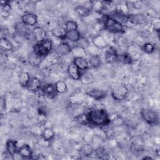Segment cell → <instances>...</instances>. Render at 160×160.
<instances>
[{"label":"cell","mask_w":160,"mask_h":160,"mask_svg":"<svg viewBox=\"0 0 160 160\" xmlns=\"http://www.w3.org/2000/svg\"><path fill=\"white\" fill-rule=\"evenodd\" d=\"M58 56H59L58 55V54L56 52H50L48 55H47L45 58H44L41 64H44L46 65V66L53 65L58 61Z\"/></svg>","instance_id":"cell-16"},{"label":"cell","mask_w":160,"mask_h":160,"mask_svg":"<svg viewBox=\"0 0 160 160\" xmlns=\"http://www.w3.org/2000/svg\"><path fill=\"white\" fill-rule=\"evenodd\" d=\"M118 56V54H117L116 51L114 49L110 48L108 49L105 52V55H104L105 61L109 63L114 62L117 61Z\"/></svg>","instance_id":"cell-18"},{"label":"cell","mask_w":160,"mask_h":160,"mask_svg":"<svg viewBox=\"0 0 160 160\" xmlns=\"http://www.w3.org/2000/svg\"><path fill=\"white\" fill-rule=\"evenodd\" d=\"M89 125L95 127H104L111 122L110 117L107 111L102 108H94L86 112Z\"/></svg>","instance_id":"cell-1"},{"label":"cell","mask_w":160,"mask_h":160,"mask_svg":"<svg viewBox=\"0 0 160 160\" xmlns=\"http://www.w3.org/2000/svg\"><path fill=\"white\" fill-rule=\"evenodd\" d=\"M52 46V41L49 39H45L41 42H37L34 46L33 52L38 56L44 58L51 52Z\"/></svg>","instance_id":"cell-3"},{"label":"cell","mask_w":160,"mask_h":160,"mask_svg":"<svg viewBox=\"0 0 160 160\" xmlns=\"http://www.w3.org/2000/svg\"><path fill=\"white\" fill-rule=\"evenodd\" d=\"M131 6L133 7L135 9H139L141 8L142 5V1H130L129 2Z\"/></svg>","instance_id":"cell-40"},{"label":"cell","mask_w":160,"mask_h":160,"mask_svg":"<svg viewBox=\"0 0 160 160\" xmlns=\"http://www.w3.org/2000/svg\"><path fill=\"white\" fill-rule=\"evenodd\" d=\"M66 32L67 31L65 28H63L62 26L56 27L54 29H52L51 31V32L54 36L61 39H66Z\"/></svg>","instance_id":"cell-21"},{"label":"cell","mask_w":160,"mask_h":160,"mask_svg":"<svg viewBox=\"0 0 160 160\" xmlns=\"http://www.w3.org/2000/svg\"><path fill=\"white\" fill-rule=\"evenodd\" d=\"M56 52L58 56H66L71 52V48L68 43L62 42L57 46L56 49Z\"/></svg>","instance_id":"cell-13"},{"label":"cell","mask_w":160,"mask_h":160,"mask_svg":"<svg viewBox=\"0 0 160 160\" xmlns=\"http://www.w3.org/2000/svg\"><path fill=\"white\" fill-rule=\"evenodd\" d=\"M72 62L79 68L81 71H85L89 69V64L88 60L86 58H74Z\"/></svg>","instance_id":"cell-10"},{"label":"cell","mask_w":160,"mask_h":160,"mask_svg":"<svg viewBox=\"0 0 160 160\" xmlns=\"http://www.w3.org/2000/svg\"><path fill=\"white\" fill-rule=\"evenodd\" d=\"M79 80L82 84L88 85L94 81V77L91 74L88 72H85L81 73Z\"/></svg>","instance_id":"cell-26"},{"label":"cell","mask_w":160,"mask_h":160,"mask_svg":"<svg viewBox=\"0 0 160 160\" xmlns=\"http://www.w3.org/2000/svg\"><path fill=\"white\" fill-rule=\"evenodd\" d=\"M81 33L79 30H73L66 32V39H68L72 42H78L81 38Z\"/></svg>","instance_id":"cell-24"},{"label":"cell","mask_w":160,"mask_h":160,"mask_svg":"<svg viewBox=\"0 0 160 160\" xmlns=\"http://www.w3.org/2000/svg\"><path fill=\"white\" fill-rule=\"evenodd\" d=\"M142 159H152V158L150 156H145L142 158Z\"/></svg>","instance_id":"cell-44"},{"label":"cell","mask_w":160,"mask_h":160,"mask_svg":"<svg viewBox=\"0 0 160 160\" xmlns=\"http://www.w3.org/2000/svg\"><path fill=\"white\" fill-rule=\"evenodd\" d=\"M78 23L74 21L70 20V21H67L65 24V29H66V31L76 30V29H78Z\"/></svg>","instance_id":"cell-35"},{"label":"cell","mask_w":160,"mask_h":160,"mask_svg":"<svg viewBox=\"0 0 160 160\" xmlns=\"http://www.w3.org/2000/svg\"><path fill=\"white\" fill-rule=\"evenodd\" d=\"M40 90L49 98H53L58 93L55 88V84L51 83H48L44 84V86H41Z\"/></svg>","instance_id":"cell-6"},{"label":"cell","mask_w":160,"mask_h":160,"mask_svg":"<svg viewBox=\"0 0 160 160\" xmlns=\"http://www.w3.org/2000/svg\"><path fill=\"white\" fill-rule=\"evenodd\" d=\"M87 53H89L90 56H99L102 52V49H99L95 46L92 43L89 44L88 47L86 48Z\"/></svg>","instance_id":"cell-28"},{"label":"cell","mask_w":160,"mask_h":160,"mask_svg":"<svg viewBox=\"0 0 160 160\" xmlns=\"http://www.w3.org/2000/svg\"><path fill=\"white\" fill-rule=\"evenodd\" d=\"M92 151V150L91 147L90 146H88V145H86L85 146H84L83 148H82V150L83 153L85 154H91Z\"/></svg>","instance_id":"cell-41"},{"label":"cell","mask_w":160,"mask_h":160,"mask_svg":"<svg viewBox=\"0 0 160 160\" xmlns=\"http://www.w3.org/2000/svg\"><path fill=\"white\" fill-rule=\"evenodd\" d=\"M41 136L48 141H51L55 136L54 131L50 128H46L42 132Z\"/></svg>","instance_id":"cell-29"},{"label":"cell","mask_w":160,"mask_h":160,"mask_svg":"<svg viewBox=\"0 0 160 160\" xmlns=\"http://www.w3.org/2000/svg\"><path fill=\"white\" fill-rule=\"evenodd\" d=\"M111 96L117 101H122L126 98L128 94V88L122 84H117L114 85L111 88Z\"/></svg>","instance_id":"cell-4"},{"label":"cell","mask_w":160,"mask_h":160,"mask_svg":"<svg viewBox=\"0 0 160 160\" xmlns=\"http://www.w3.org/2000/svg\"><path fill=\"white\" fill-rule=\"evenodd\" d=\"M54 84H55V88L58 93L63 94L66 92L68 88L64 81L59 80V81H58Z\"/></svg>","instance_id":"cell-30"},{"label":"cell","mask_w":160,"mask_h":160,"mask_svg":"<svg viewBox=\"0 0 160 160\" xmlns=\"http://www.w3.org/2000/svg\"><path fill=\"white\" fill-rule=\"evenodd\" d=\"M1 48L4 51H11L13 48L11 42L6 37H2L0 40Z\"/></svg>","instance_id":"cell-27"},{"label":"cell","mask_w":160,"mask_h":160,"mask_svg":"<svg viewBox=\"0 0 160 160\" xmlns=\"http://www.w3.org/2000/svg\"><path fill=\"white\" fill-rule=\"evenodd\" d=\"M110 121L112 122L115 126H121L124 123L122 119L118 116H115L111 119L110 118Z\"/></svg>","instance_id":"cell-38"},{"label":"cell","mask_w":160,"mask_h":160,"mask_svg":"<svg viewBox=\"0 0 160 160\" xmlns=\"http://www.w3.org/2000/svg\"><path fill=\"white\" fill-rule=\"evenodd\" d=\"M80 71L72 62L68 67V73L69 77L74 80H79L81 75Z\"/></svg>","instance_id":"cell-8"},{"label":"cell","mask_w":160,"mask_h":160,"mask_svg":"<svg viewBox=\"0 0 160 160\" xmlns=\"http://www.w3.org/2000/svg\"><path fill=\"white\" fill-rule=\"evenodd\" d=\"M38 143H39V146L44 147V148H48L50 146V141H48V140L45 139L42 136H41V138L39 140Z\"/></svg>","instance_id":"cell-39"},{"label":"cell","mask_w":160,"mask_h":160,"mask_svg":"<svg viewBox=\"0 0 160 160\" xmlns=\"http://www.w3.org/2000/svg\"><path fill=\"white\" fill-rule=\"evenodd\" d=\"M32 33L34 39L37 41V42H41L46 39V32L41 27L38 26L34 28L32 30Z\"/></svg>","instance_id":"cell-9"},{"label":"cell","mask_w":160,"mask_h":160,"mask_svg":"<svg viewBox=\"0 0 160 160\" xmlns=\"http://www.w3.org/2000/svg\"><path fill=\"white\" fill-rule=\"evenodd\" d=\"M85 99V96L81 92H76L69 97V101L73 105H79Z\"/></svg>","instance_id":"cell-19"},{"label":"cell","mask_w":160,"mask_h":160,"mask_svg":"<svg viewBox=\"0 0 160 160\" xmlns=\"http://www.w3.org/2000/svg\"><path fill=\"white\" fill-rule=\"evenodd\" d=\"M6 107V99L5 98H1V109L2 110L4 108H5Z\"/></svg>","instance_id":"cell-43"},{"label":"cell","mask_w":160,"mask_h":160,"mask_svg":"<svg viewBox=\"0 0 160 160\" xmlns=\"http://www.w3.org/2000/svg\"><path fill=\"white\" fill-rule=\"evenodd\" d=\"M18 153L23 159H31L32 156V151L30 146L27 144L22 145L18 149Z\"/></svg>","instance_id":"cell-12"},{"label":"cell","mask_w":160,"mask_h":160,"mask_svg":"<svg viewBox=\"0 0 160 160\" xmlns=\"http://www.w3.org/2000/svg\"><path fill=\"white\" fill-rule=\"evenodd\" d=\"M104 8L105 6L103 2L100 1H94L91 5V9L98 13H100Z\"/></svg>","instance_id":"cell-34"},{"label":"cell","mask_w":160,"mask_h":160,"mask_svg":"<svg viewBox=\"0 0 160 160\" xmlns=\"http://www.w3.org/2000/svg\"><path fill=\"white\" fill-rule=\"evenodd\" d=\"M104 29L111 33H122L124 32V26L113 17L104 15L101 18Z\"/></svg>","instance_id":"cell-2"},{"label":"cell","mask_w":160,"mask_h":160,"mask_svg":"<svg viewBox=\"0 0 160 160\" xmlns=\"http://www.w3.org/2000/svg\"><path fill=\"white\" fill-rule=\"evenodd\" d=\"M41 86L42 84H41V81L38 78L33 77V78H31V79L26 88L30 91L36 92L37 91H39L41 89Z\"/></svg>","instance_id":"cell-14"},{"label":"cell","mask_w":160,"mask_h":160,"mask_svg":"<svg viewBox=\"0 0 160 160\" xmlns=\"http://www.w3.org/2000/svg\"><path fill=\"white\" fill-rule=\"evenodd\" d=\"M142 119L149 124H156L159 122L158 114L156 111L150 108H143L141 112Z\"/></svg>","instance_id":"cell-5"},{"label":"cell","mask_w":160,"mask_h":160,"mask_svg":"<svg viewBox=\"0 0 160 160\" xmlns=\"http://www.w3.org/2000/svg\"><path fill=\"white\" fill-rule=\"evenodd\" d=\"M6 148L8 153L11 156L15 155L18 152L17 142L12 139H9L6 142Z\"/></svg>","instance_id":"cell-17"},{"label":"cell","mask_w":160,"mask_h":160,"mask_svg":"<svg viewBox=\"0 0 160 160\" xmlns=\"http://www.w3.org/2000/svg\"><path fill=\"white\" fill-rule=\"evenodd\" d=\"M143 50L146 53L150 54L154 52V51L155 50V47L152 43L146 42L143 45Z\"/></svg>","instance_id":"cell-36"},{"label":"cell","mask_w":160,"mask_h":160,"mask_svg":"<svg viewBox=\"0 0 160 160\" xmlns=\"http://www.w3.org/2000/svg\"><path fill=\"white\" fill-rule=\"evenodd\" d=\"M151 28L153 30L156 31L157 32H159L160 29V19L159 18H157L154 19L151 22Z\"/></svg>","instance_id":"cell-37"},{"label":"cell","mask_w":160,"mask_h":160,"mask_svg":"<svg viewBox=\"0 0 160 160\" xmlns=\"http://www.w3.org/2000/svg\"><path fill=\"white\" fill-rule=\"evenodd\" d=\"M87 94L96 101H100L106 98L107 92L99 89H92L89 91Z\"/></svg>","instance_id":"cell-11"},{"label":"cell","mask_w":160,"mask_h":160,"mask_svg":"<svg viewBox=\"0 0 160 160\" xmlns=\"http://www.w3.org/2000/svg\"><path fill=\"white\" fill-rule=\"evenodd\" d=\"M31 79L29 74L28 72H22L19 76V83L22 88H27L28 84Z\"/></svg>","instance_id":"cell-25"},{"label":"cell","mask_w":160,"mask_h":160,"mask_svg":"<svg viewBox=\"0 0 160 160\" xmlns=\"http://www.w3.org/2000/svg\"><path fill=\"white\" fill-rule=\"evenodd\" d=\"M22 22L26 26H34L38 22V16L35 14L29 12L23 14L21 16Z\"/></svg>","instance_id":"cell-7"},{"label":"cell","mask_w":160,"mask_h":160,"mask_svg":"<svg viewBox=\"0 0 160 160\" xmlns=\"http://www.w3.org/2000/svg\"><path fill=\"white\" fill-rule=\"evenodd\" d=\"M15 28L17 31V32L22 36H26L28 34V29L26 27V25L24 24L22 22H17L15 25Z\"/></svg>","instance_id":"cell-31"},{"label":"cell","mask_w":160,"mask_h":160,"mask_svg":"<svg viewBox=\"0 0 160 160\" xmlns=\"http://www.w3.org/2000/svg\"><path fill=\"white\" fill-rule=\"evenodd\" d=\"M44 58L38 56L36 54H35L33 51L29 54L28 57V61L29 64L31 66H40L41 63L42 62Z\"/></svg>","instance_id":"cell-23"},{"label":"cell","mask_w":160,"mask_h":160,"mask_svg":"<svg viewBox=\"0 0 160 160\" xmlns=\"http://www.w3.org/2000/svg\"><path fill=\"white\" fill-rule=\"evenodd\" d=\"M74 11L81 17L86 18L91 14V9L82 5H79L75 7Z\"/></svg>","instance_id":"cell-20"},{"label":"cell","mask_w":160,"mask_h":160,"mask_svg":"<svg viewBox=\"0 0 160 160\" xmlns=\"http://www.w3.org/2000/svg\"><path fill=\"white\" fill-rule=\"evenodd\" d=\"M92 44L99 49H103L108 46V42L101 34L96 35L92 38Z\"/></svg>","instance_id":"cell-15"},{"label":"cell","mask_w":160,"mask_h":160,"mask_svg":"<svg viewBox=\"0 0 160 160\" xmlns=\"http://www.w3.org/2000/svg\"><path fill=\"white\" fill-rule=\"evenodd\" d=\"M89 66L92 68H97L101 64V59L99 56H90L89 58L88 59Z\"/></svg>","instance_id":"cell-33"},{"label":"cell","mask_w":160,"mask_h":160,"mask_svg":"<svg viewBox=\"0 0 160 160\" xmlns=\"http://www.w3.org/2000/svg\"><path fill=\"white\" fill-rule=\"evenodd\" d=\"M1 16H2V17H4L5 18H7V17L9 16V11H6V10H4V9H1Z\"/></svg>","instance_id":"cell-42"},{"label":"cell","mask_w":160,"mask_h":160,"mask_svg":"<svg viewBox=\"0 0 160 160\" xmlns=\"http://www.w3.org/2000/svg\"><path fill=\"white\" fill-rule=\"evenodd\" d=\"M74 119L79 124H81V125H89L86 113H82V114H78V116H75Z\"/></svg>","instance_id":"cell-32"},{"label":"cell","mask_w":160,"mask_h":160,"mask_svg":"<svg viewBox=\"0 0 160 160\" xmlns=\"http://www.w3.org/2000/svg\"><path fill=\"white\" fill-rule=\"evenodd\" d=\"M71 53L74 58H85L87 52L86 51V49L84 48L79 46H76L74 48H71Z\"/></svg>","instance_id":"cell-22"}]
</instances>
